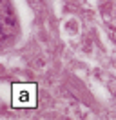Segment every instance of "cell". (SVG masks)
<instances>
[{
	"label": "cell",
	"mask_w": 116,
	"mask_h": 120,
	"mask_svg": "<svg viewBox=\"0 0 116 120\" xmlns=\"http://www.w3.org/2000/svg\"><path fill=\"white\" fill-rule=\"evenodd\" d=\"M13 105L14 107H35L36 105L35 84H16V86H13Z\"/></svg>",
	"instance_id": "cell-1"
},
{
	"label": "cell",
	"mask_w": 116,
	"mask_h": 120,
	"mask_svg": "<svg viewBox=\"0 0 116 120\" xmlns=\"http://www.w3.org/2000/svg\"><path fill=\"white\" fill-rule=\"evenodd\" d=\"M16 31V22H14V13L11 11V6L7 0H2V38H7L14 35Z\"/></svg>",
	"instance_id": "cell-2"
}]
</instances>
